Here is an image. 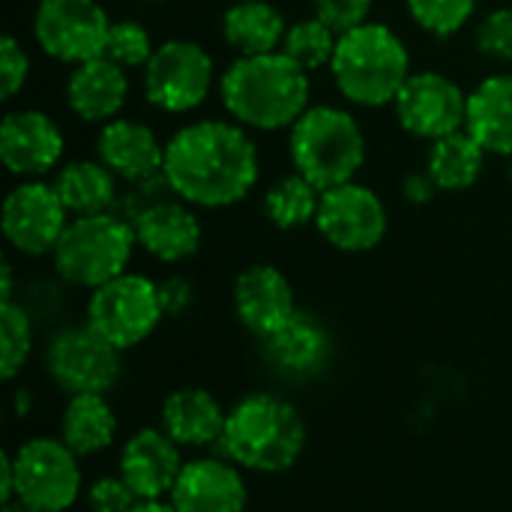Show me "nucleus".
Masks as SVG:
<instances>
[{
  "mask_svg": "<svg viewBox=\"0 0 512 512\" xmlns=\"http://www.w3.org/2000/svg\"><path fill=\"white\" fill-rule=\"evenodd\" d=\"M36 351L33 312L18 300L0 303V378L15 381Z\"/></svg>",
  "mask_w": 512,
  "mask_h": 512,
  "instance_id": "30",
  "label": "nucleus"
},
{
  "mask_svg": "<svg viewBox=\"0 0 512 512\" xmlns=\"http://www.w3.org/2000/svg\"><path fill=\"white\" fill-rule=\"evenodd\" d=\"M138 249L159 264H183L198 255L204 243V225L192 204L180 198H162L138 207L129 216Z\"/></svg>",
  "mask_w": 512,
  "mask_h": 512,
  "instance_id": "20",
  "label": "nucleus"
},
{
  "mask_svg": "<svg viewBox=\"0 0 512 512\" xmlns=\"http://www.w3.org/2000/svg\"><path fill=\"white\" fill-rule=\"evenodd\" d=\"M510 180H512V156H510Z\"/></svg>",
  "mask_w": 512,
  "mask_h": 512,
  "instance_id": "44",
  "label": "nucleus"
},
{
  "mask_svg": "<svg viewBox=\"0 0 512 512\" xmlns=\"http://www.w3.org/2000/svg\"><path fill=\"white\" fill-rule=\"evenodd\" d=\"M135 249V228L126 216L114 210L96 216H72L51 252V267L63 285L90 294L93 288L123 276Z\"/></svg>",
  "mask_w": 512,
  "mask_h": 512,
  "instance_id": "6",
  "label": "nucleus"
},
{
  "mask_svg": "<svg viewBox=\"0 0 512 512\" xmlns=\"http://www.w3.org/2000/svg\"><path fill=\"white\" fill-rule=\"evenodd\" d=\"M132 512H177L174 510V504L165 498V501H138Z\"/></svg>",
  "mask_w": 512,
  "mask_h": 512,
  "instance_id": "41",
  "label": "nucleus"
},
{
  "mask_svg": "<svg viewBox=\"0 0 512 512\" xmlns=\"http://www.w3.org/2000/svg\"><path fill=\"white\" fill-rule=\"evenodd\" d=\"M96 159L117 174L123 183H150L162 177L165 165V141L132 117H114L96 132Z\"/></svg>",
  "mask_w": 512,
  "mask_h": 512,
  "instance_id": "21",
  "label": "nucleus"
},
{
  "mask_svg": "<svg viewBox=\"0 0 512 512\" xmlns=\"http://www.w3.org/2000/svg\"><path fill=\"white\" fill-rule=\"evenodd\" d=\"M312 15H318L339 36L366 24L372 15V0H312Z\"/></svg>",
  "mask_w": 512,
  "mask_h": 512,
  "instance_id": "37",
  "label": "nucleus"
},
{
  "mask_svg": "<svg viewBox=\"0 0 512 512\" xmlns=\"http://www.w3.org/2000/svg\"><path fill=\"white\" fill-rule=\"evenodd\" d=\"M288 24L282 12L267 0H234L222 12V39L237 57H255L282 51Z\"/></svg>",
  "mask_w": 512,
  "mask_h": 512,
  "instance_id": "26",
  "label": "nucleus"
},
{
  "mask_svg": "<svg viewBox=\"0 0 512 512\" xmlns=\"http://www.w3.org/2000/svg\"><path fill=\"white\" fill-rule=\"evenodd\" d=\"M315 228L333 249L360 255L384 243L390 216L381 195L372 186L351 180L321 192Z\"/></svg>",
  "mask_w": 512,
  "mask_h": 512,
  "instance_id": "12",
  "label": "nucleus"
},
{
  "mask_svg": "<svg viewBox=\"0 0 512 512\" xmlns=\"http://www.w3.org/2000/svg\"><path fill=\"white\" fill-rule=\"evenodd\" d=\"M186 450L156 423L141 426L120 444L117 474L138 501H165L186 465Z\"/></svg>",
  "mask_w": 512,
  "mask_h": 512,
  "instance_id": "17",
  "label": "nucleus"
},
{
  "mask_svg": "<svg viewBox=\"0 0 512 512\" xmlns=\"http://www.w3.org/2000/svg\"><path fill=\"white\" fill-rule=\"evenodd\" d=\"M120 417L105 393L66 396L57 420V438L81 459L108 453L117 444Z\"/></svg>",
  "mask_w": 512,
  "mask_h": 512,
  "instance_id": "24",
  "label": "nucleus"
},
{
  "mask_svg": "<svg viewBox=\"0 0 512 512\" xmlns=\"http://www.w3.org/2000/svg\"><path fill=\"white\" fill-rule=\"evenodd\" d=\"M84 321L123 354L144 345L165 321L159 282L126 270L87 294Z\"/></svg>",
  "mask_w": 512,
  "mask_h": 512,
  "instance_id": "9",
  "label": "nucleus"
},
{
  "mask_svg": "<svg viewBox=\"0 0 512 512\" xmlns=\"http://www.w3.org/2000/svg\"><path fill=\"white\" fill-rule=\"evenodd\" d=\"M30 78V57L24 45L15 36H6L0 42V99H15Z\"/></svg>",
  "mask_w": 512,
  "mask_h": 512,
  "instance_id": "36",
  "label": "nucleus"
},
{
  "mask_svg": "<svg viewBox=\"0 0 512 512\" xmlns=\"http://www.w3.org/2000/svg\"><path fill=\"white\" fill-rule=\"evenodd\" d=\"M0 512H33L30 507H24L21 501H3L0 504Z\"/></svg>",
  "mask_w": 512,
  "mask_h": 512,
  "instance_id": "42",
  "label": "nucleus"
},
{
  "mask_svg": "<svg viewBox=\"0 0 512 512\" xmlns=\"http://www.w3.org/2000/svg\"><path fill=\"white\" fill-rule=\"evenodd\" d=\"M486 156L489 153L480 147V141L468 129H459L429 144L426 174L441 192H465L483 177Z\"/></svg>",
  "mask_w": 512,
  "mask_h": 512,
  "instance_id": "28",
  "label": "nucleus"
},
{
  "mask_svg": "<svg viewBox=\"0 0 512 512\" xmlns=\"http://www.w3.org/2000/svg\"><path fill=\"white\" fill-rule=\"evenodd\" d=\"M87 512H132L138 504L135 492L123 483V477L114 474H102L96 480H90L84 486V498H81Z\"/></svg>",
  "mask_w": 512,
  "mask_h": 512,
  "instance_id": "35",
  "label": "nucleus"
},
{
  "mask_svg": "<svg viewBox=\"0 0 512 512\" xmlns=\"http://www.w3.org/2000/svg\"><path fill=\"white\" fill-rule=\"evenodd\" d=\"M228 408L207 387L186 384L171 390L159 405V426L189 453L219 450Z\"/></svg>",
  "mask_w": 512,
  "mask_h": 512,
  "instance_id": "22",
  "label": "nucleus"
},
{
  "mask_svg": "<svg viewBox=\"0 0 512 512\" xmlns=\"http://www.w3.org/2000/svg\"><path fill=\"white\" fill-rule=\"evenodd\" d=\"M309 444L303 411L276 390H252L228 405L219 453L258 477H279L297 468Z\"/></svg>",
  "mask_w": 512,
  "mask_h": 512,
  "instance_id": "2",
  "label": "nucleus"
},
{
  "mask_svg": "<svg viewBox=\"0 0 512 512\" xmlns=\"http://www.w3.org/2000/svg\"><path fill=\"white\" fill-rule=\"evenodd\" d=\"M438 192H441V189H438L435 180L426 174V168H423V171H411V174H405V180H402V198H405L408 204L423 207V204H429Z\"/></svg>",
  "mask_w": 512,
  "mask_h": 512,
  "instance_id": "39",
  "label": "nucleus"
},
{
  "mask_svg": "<svg viewBox=\"0 0 512 512\" xmlns=\"http://www.w3.org/2000/svg\"><path fill=\"white\" fill-rule=\"evenodd\" d=\"M321 204V189L312 186L303 174H285L264 192V216L279 231H297L315 225Z\"/></svg>",
  "mask_w": 512,
  "mask_h": 512,
  "instance_id": "29",
  "label": "nucleus"
},
{
  "mask_svg": "<svg viewBox=\"0 0 512 512\" xmlns=\"http://www.w3.org/2000/svg\"><path fill=\"white\" fill-rule=\"evenodd\" d=\"M42 369L63 396L111 393L123 378V351L99 336L87 321L57 327L42 348Z\"/></svg>",
  "mask_w": 512,
  "mask_h": 512,
  "instance_id": "8",
  "label": "nucleus"
},
{
  "mask_svg": "<svg viewBox=\"0 0 512 512\" xmlns=\"http://www.w3.org/2000/svg\"><path fill=\"white\" fill-rule=\"evenodd\" d=\"M336 342L327 324L312 312H297L282 330L261 339V360L264 366L288 381V384H309L324 375L333 363Z\"/></svg>",
  "mask_w": 512,
  "mask_h": 512,
  "instance_id": "16",
  "label": "nucleus"
},
{
  "mask_svg": "<svg viewBox=\"0 0 512 512\" xmlns=\"http://www.w3.org/2000/svg\"><path fill=\"white\" fill-rule=\"evenodd\" d=\"M261 177V156L246 126L234 120H195L165 141L162 183L195 210L240 204Z\"/></svg>",
  "mask_w": 512,
  "mask_h": 512,
  "instance_id": "1",
  "label": "nucleus"
},
{
  "mask_svg": "<svg viewBox=\"0 0 512 512\" xmlns=\"http://www.w3.org/2000/svg\"><path fill=\"white\" fill-rule=\"evenodd\" d=\"M69 210L60 201L54 183L21 180L3 198L0 228L12 252L24 258H45L54 252L60 234L69 225Z\"/></svg>",
  "mask_w": 512,
  "mask_h": 512,
  "instance_id": "13",
  "label": "nucleus"
},
{
  "mask_svg": "<svg viewBox=\"0 0 512 512\" xmlns=\"http://www.w3.org/2000/svg\"><path fill=\"white\" fill-rule=\"evenodd\" d=\"M330 75L351 105L384 108L396 102L411 75V54L390 24L366 21L339 36Z\"/></svg>",
  "mask_w": 512,
  "mask_h": 512,
  "instance_id": "4",
  "label": "nucleus"
},
{
  "mask_svg": "<svg viewBox=\"0 0 512 512\" xmlns=\"http://www.w3.org/2000/svg\"><path fill=\"white\" fill-rule=\"evenodd\" d=\"M111 18L99 0H39L33 9V39L57 63H87L105 57Z\"/></svg>",
  "mask_w": 512,
  "mask_h": 512,
  "instance_id": "11",
  "label": "nucleus"
},
{
  "mask_svg": "<svg viewBox=\"0 0 512 512\" xmlns=\"http://www.w3.org/2000/svg\"><path fill=\"white\" fill-rule=\"evenodd\" d=\"M288 156L321 192L351 183L366 165V132L360 120L336 105H309L288 129Z\"/></svg>",
  "mask_w": 512,
  "mask_h": 512,
  "instance_id": "5",
  "label": "nucleus"
},
{
  "mask_svg": "<svg viewBox=\"0 0 512 512\" xmlns=\"http://www.w3.org/2000/svg\"><path fill=\"white\" fill-rule=\"evenodd\" d=\"M399 126L423 141H438L465 129L468 117V93L456 78L438 69L411 72L393 102Z\"/></svg>",
  "mask_w": 512,
  "mask_h": 512,
  "instance_id": "14",
  "label": "nucleus"
},
{
  "mask_svg": "<svg viewBox=\"0 0 512 512\" xmlns=\"http://www.w3.org/2000/svg\"><path fill=\"white\" fill-rule=\"evenodd\" d=\"M0 270H3V276H0V297L3 300H15V270H12V261L3 258V267Z\"/></svg>",
  "mask_w": 512,
  "mask_h": 512,
  "instance_id": "40",
  "label": "nucleus"
},
{
  "mask_svg": "<svg viewBox=\"0 0 512 512\" xmlns=\"http://www.w3.org/2000/svg\"><path fill=\"white\" fill-rule=\"evenodd\" d=\"M153 51H156L153 36L141 21H135V18L111 21L108 42H105L108 60H114L117 66H123L129 72V69H144L147 60L153 57Z\"/></svg>",
  "mask_w": 512,
  "mask_h": 512,
  "instance_id": "33",
  "label": "nucleus"
},
{
  "mask_svg": "<svg viewBox=\"0 0 512 512\" xmlns=\"http://www.w3.org/2000/svg\"><path fill=\"white\" fill-rule=\"evenodd\" d=\"M57 435H33L9 450L12 501L33 512H69L84 498V468Z\"/></svg>",
  "mask_w": 512,
  "mask_h": 512,
  "instance_id": "7",
  "label": "nucleus"
},
{
  "mask_svg": "<svg viewBox=\"0 0 512 512\" xmlns=\"http://www.w3.org/2000/svg\"><path fill=\"white\" fill-rule=\"evenodd\" d=\"M168 501L177 512H246V471L222 453H195L186 459Z\"/></svg>",
  "mask_w": 512,
  "mask_h": 512,
  "instance_id": "18",
  "label": "nucleus"
},
{
  "mask_svg": "<svg viewBox=\"0 0 512 512\" xmlns=\"http://www.w3.org/2000/svg\"><path fill=\"white\" fill-rule=\"evenodd\" d=\"M465 129L489 156H512V72H495L468 93Z\"/></svg>",
  "mask_w": 512,
  "mask_h": 512,
  "instance_id": "25",
  "label": "nucleus"
},
{
  "mask_svg": "<svg viewBox=\"0 0 512 512\" xmlns=\"http://www.w3.org/2000/svg\"><path fill=\"white\" fill-rule=\"evenodd\" d=\"M141 3H150V6H159V3H171V0H141Z\"/></svg>",
  "mask_w": 512,
  "mask_h": 512,
  "instance_id": "43",
  "label": "nucleus"
},
{
  "mask_svg": "<svg viewBox=\"0 0 512 512\" xmlns=\"http://www.w3.org/2000/svg\"><path fill=\"white\" fill-rule=\"evenodd\" d=\"M474 45L492 63H512V6H498L480 18Z\"/></svg>",
  "mask_w": 512,
  "mask_h": 512,
  "instance_id": "34",
  "label": "nucleus"
},
{
  "mask_svg": "<svg viewBox=\"0 0 512 512\" xmlns=\"http://www.w3.org/2000/svg\"><path fill=\"white\" fill-rule=\"evenodd\" d=\"M231 306L240 327L258 342L282 330L300 312L291 279L273 264H252L240 270L231 288Z\"/></svg>",
  "mask_w": 512,
  "mask_h": 512,
  "instance_id": "19",
  "label": "nucleus"
},
{
  "mask_svg": "<svg viewBox=\"0 0 512 512\" xmlns=\"http://www.w3.org/2000/svg\"><path fill=\"white\" fill-rule=\"evenodd\" d=\"M159 297H162L165 318H183L195 306V285L192 279L174 273V276L159 279Z\"/></svg>",
  "mask_w": 512,
  "mask_h": 512,
  "instance_id": "38",
  "label": "nucleus"
},
{
  "mask_svg": "<svg viewBox=\"0 0 512 512\" xmlns=\"http://www.w3.org/2000/svg\"><path fill=\"white\" fill-rule=\"evenodd\" d=\"M66 153V135L57 120L39 108H15L0 123V162L21 180H42L57 171Z\"/></svg>",
  "mask_w": 512,
  "mask_h": 512,
  "instance_id": "15",
  "label": "nucleus"
},
{
  "mask_svg": "<svg viewBox=\"0 0 512 512\" xmlns=\"http://www.w3.org/2000/svg\"><path fill=\"white\" fill-rule=\"evenodd\" d=\"M405 9L423 33L447 39L474 18L477 0H405Z\"/></svg>",
  "mask_w": 512,
  "mask_h": 512,
  "instance_id": "32",
  "label": "nucleus"
},
{
  "mask_svg": "<svg viewBox=\"0 0 512 512\" xmlns=\"http://www.w3.org/2000/svg\"><path fill=\"white\" fill-rule=\"evenodd\" d=\"M54 189L66 204L69 216L111 213L117 204V174L93 159H72L57 168Z\"/></svg>",
  "mask_w": 512,
  "mask_h": 512,
  "instance_id": "27",
  "label": "nucleus"
},
{
  "mask_svg": "<svg viewBox=\"0 0 512 512\" xmlns=\"http://www.w3.org/2000/svg\"><path fill=\"white\" fill-rule=\"evenodd\" d=\"M66 108L90 126H105L120 117L129 102V72L108 57H96L72 66L66 87Z\"/></svg>",
  "mask_w": 512,
  "mask_h": 512,
  "instance_id": "23",
  "label": "nucleus"
},
{
  "mask_svg": "<svg viewBox=\"0 0 512 512\" xmlns=\"http://www.w3.org/2000/svg\"><path fill=\"white\" fill-rule=\"evenodd\" d=\"M312 81L285 51L237 57L219 78L225 114L255 132L291 129L309 108Z\"/></svg>",
  "mask_w": 512,
  "mask_h": 512,
  "instance_id": "3",
  "label": "nucleus"
},
{
  "mask_svg": "<svg viewBox=\"0 0 512 512\" xmlns=\"http://www.w3.org/2000/svg\"><path fill=\"white\" fill-rule=\"evenodd\" d=\"M336 42H339V33L330 30L318 15H309V18H300L294 24H288V33H285V42H282V51L306 72H318V69H330L333 63V54H336Z\"/></svg>",
  "mask_w": 512,
  "mask_h": 512,
  "instance_id": "31",
  "label": "nucleus"
},
{
  "mask_svg": "<svg viewBox=\"0 0 512 512\" xmlns=\"http://www.w3.org/2000/svg\"><path fill=\"white\" fill-rule=\"evenodd\" d=\"M144 96L165 114H189L207 102L216 84V63L201 42L165 39L141 72Z\"/></svg>",
  "mask_w": 512,
  "mask_h": 512,
  "instance_id": "10",
  "label": "nucleus"
}]
</instances>
